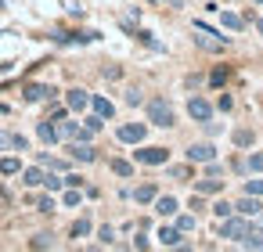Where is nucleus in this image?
<instances>
[{
    "instance_id": "c756f323",
    "label": "nucleus",
    "mask_w": 263,
    "mask_h": 252,
    "mask_svg": "<svg viewBox=\"0 0 263 252\" xmlns=\"http://www.w3.org/2000/svg\"><path fill=\"white\" fill-rule=\"evenodd\" d=\"M83 123H87V130H94V133H98V130H101V123H105V119H101V115H98V112H94V115H87V119H83Z\"/></svg>"
},
{
    "instance_id": "f8f14e48",
    "label": "nucleus",
    "mask_w": 263,
    "mask_h": 252,
    "mask_svg": "<svg viewBox=\"0 0 263 252\" xmlns=\"http://www.w3.org/2000/svg\"><path fill=\"white\" fill-rule=\"evenodd\" d=\"M0 151H26V137H22V133L0 130Z\"/></svg>"
},
{
    "instance_id": "4468645a",
    "label": "nucleus",
    "mask_w": 263,
    "mask_h": 252,
    "mask_svg": "<svg viewBox=\"0 0 263 252\" xmlns=\"http://www.w3.org/2000/svg\"><path fill=\"white\" fill-rule=\"evenodd\" d=\"M234 212H241V216H259V212H263V205H259V198H256V195H245V198L234 205Z\"/></svg>"
},
{
    "instance_id": "a211bd4d",
    "label": "nucleus",
    "mask_w": 263,
    "mask_h": 252,
    "mask_svg": "<svg viewBox=\"0 0 263 252\" xmlns=\"http://www.w3.org/2000/svg\"><path fill=\"white\" fill-rule=\"evenodd\" d=\"M15 173H22V162L15 155H4L0 159V177H15Z\"/></svg>"
},
{
    "instance_id": "f704fd0d",
    "label": "nucleus",
    "mask_w": 263,
    "mask_h": 252,
    "mask_svg": "<svg viewBox=\"0 0 263 252\" xmlns=\"http://www.w3.org/2000/svg\"><path fill=\"white\" fill-rule=\"evenodd\" d=\"M80 184H83L80 173H69V177H65V187H80Z\"/></svg>"
},
{
    "instance_id": "a19ab883",
    "label": "nucleus",
    "mask_w": 263,
    "mask_h": 252,
    "mask_svg": "<svg viewBox=\"0 0 263 252\" xmlns=\"http://www.w3.org/2000/svg\"><path fill=\"white\" fill-rule=\"evenodd\" d=\"M256 220H259V223H263V212H259V216H256Z\"/></svg>"
},
{
    "instance_id": "cd10ccee",
    "label": "nucleus",
    "mask_w": 263,
    "mask_h": 252,
    "mask_svg": "<svg viewBox=\"0 0 263 252\" xmlns=\"http://www.w3.org/2000/svg\"><path fill=\"white\" fill-rule=\"evenodd\" d=\"M80 202H83L80 187H69V191H65V205H80Z\"/></svg>"
},
{
    "instance_id": "4c0bfd02",
    "label": "nucleus",
    "mask_w": 263,
    "mask_h": 252,
    "mask_svg": "<svg viewBox=\"0 0 263 252\" xmlns=\"http://www.w3.org/2000/svg\"><path fill=\"white\" fill-rule=\"evenodd\" d=\"M36 205H40V212H54V202H51V198H40Z\"/></svg>"
},
{
    "instance_id": "f03ea898",
    "label": "nucleus",
    "mask_w": 263,
    "mask_h": 252,
    "mask_svg": "<svg viewBox=\"0 0 263 252\" xmlns=\"http://www.w3.org/2000/svg\"><path fill=\"white\" fill-rule=\"evenodd\" d=\"M195 44H198L202 51H216V54L227 47V40H223V36H216L205 22H195Z\"/></svg>"
},
{
    "instance_id": "ea45409f",
    "label": "nucleus",
    "mask_w": 263,
    "mask_h": 252,
    "mask_svg": "<svg viewBox=\"0 0 263 252\" xmlns=\"http://www.w3.org/2000/svg\"><path fill=\"white\" fill-rule=\"evenodd\" d=\"M148 4H166V0H148Z\"/></svg>"
},
{
    "instance_id": "423d86ee",
    "label": "nucleus",
    "mask_w": 263,
    "mask_h": 252,
    "mask_svg": "<svg viewBox=\"0 0 263 252\" xmlns=\"http://www.w3.org/2000/svg\"><path fill=\"white\" fill-rule=\"evenodd\" d=\"M144 133H148L144 123H123V126H119V141H123V144H141Z\"/></svg>"
},
{
    "instance_id": "2f4dec72",
    "label": "nucleus",
    "mask_w": 263,
    "mask_h": 252,
    "mask_svg": "<svg viewBox=\"0 0 263 252\" xmlns=\"http://www.w3.org/2000/svg\"><path fill=\"white\" fill-rule=\"evenodd\" d=\"M249 169L252 173H263V151L259 155H249Z\"/></svg>"
},
{
    "instance_id": "412c9836",
    "label": "nucleus",
    "mask_w": 263,
    "mask_h": 252,
    "mask_svg": "<svg viewBox=\"0 0 263 252\" xmlns=\"http://www.w3.org/2000/svg\"><path fill=\"white\" fill-rule=\"evenodd\" d=\"M223 187V180H216V177H205V180H198V195H216Z\"/></svg>"
},
{
    "instance_id": "58836bf2",
    "label": "nucleus",
    "mask_w": 263,
    "mask_h": 252,
    "mask_svg": "<svg viewBox=\"0 0 263 252\" xmlns=\"http://www.w3.org/2000/svg\"><path fill=\"white\" fill-rule=\"evenodd\" d=\"M256 33H259V36H263V18H256Z\"/></svg>"
},
{
    "instance_id": "dca6fc26",
    "label": "nucleus",
    "mask_w": 263,
    "mask_h": 252,
    "mask_svg": "<svg viewBox=\"0 0 263 252\" xmlns=\"http://www.w3.org/2000/svg\"><path fill=\"white\" fill-rule=\"evenodd\" d=\"M155 198H159V187H155V184H141V187L134 191V202H137V205H148V202H155Z\"/></svg>"
},
{
    "instance_id": "e433bc0d",
    "label": "nucleus",
    "mask_w": 263,
    "mask_h": 252,
    "mask_svg": "<svg viewBox=\"0 0 263 252\" xmlns=\"http://www.w3.org/2000/svg\"><path fill=\"white\" fill-rule=\"evenodd\" d=\"M126 105H141V90H126Z\"/></svg>"
},
{
    "instance_id": "0eeeda50",
    "label": "nucleus",
    "mask_w": 263,
    "mask_h": 252,
    "mask_svg": "<svg viewBox=\"0 0 263 252\" xmlns=\"http://www.w3.org/2000/svg\"><path fill=\"white\" fill-rule=\"evenodd\" d=\"M90 101H94V98H90L87 90H80V87H72V90L65 94V105H69L72 112H87V108H90Z\"/></svg>"
},
{
    "instance_id": "473e14b6",
    "label": "nucleus",
    "mask_w": 263,
    "mask_h": 252,
    "mask_svg": "<svg viewBox=\"0 0 263 252\" xmlns=\"http://www.w3.org/2000/svg\"><path fill=\"white\" fill-rule=\"evenodd\" d=\"M234 144H241V148L252 144V133H249V130H238V133H234Z\"/></svg>"
},
{
    "instance_id": "5701e85b",
    "label": "nucleus",
    "mask_w": 263,
    "mask_h": 252,
    "mask_svg": "<svg viewBox=\"0 0 263 252\" xmlns=\"http://www.w3.org/2000/svg\"><path fill=\"white\" fill-rule=\"evenodd\" d=\"M69 234H72V238H87V234H90V220H87V216H80V220L72 223V230H69Z\"/></svg>"
},
{
    "instance_id": "7ed1b4c3",
    "label": "nucleus",
    "mask_w": 263,
    "mask_h": 252,
    "mask_svg": "<svg viewBox=\"0 0 263 252\" xmlns=\"http://www.w3.org/2000/svg\"><path fill=\"white\" fill-rule=\"evenodd\" d=\"M249 230H252V223H249L245 216H234V212L220 223V238H227V241H241Z\"/></svg>"
},
{
    "instance_id": "9b49d317",
    "label": "nucleus",
    "mask_w": 263,
    "mask_h": 252,
    "mask_svg": "<svg viewBox=\"0 0 263 252\" xmlns=\"http://www.w3.org/2000/svg\"><path fill=\"white\" fill-rule=\"evenodd\" d=\"M159 245L180 248V245H184V230H180V227H159Z\"/></svg>"
},
{
    "instance_id": "f257e3e1",
    "label": "nucleus",
    "mask_w": 263,
    "mask_h": 252,
    "mask_svg": "<svg viewBox=\"0 0 263 252\" xmlns=\"http://www.w3.org/2000/svg\"><path fill=\"white\" fill-rule=\"evenodd\" d=\"M148 123L152 126H173V105L166 98H152L148 101Z\"/></svg>"
},
{
    "instance_id": "6ab92c4d",
    "label": "nucleus",
    "mask_w": 263,
    "mask_h": 252,
    "mask_svg": "<svg viewBox=\"0 0 263 252\" xmlns=\"http://www.w3.org/2000/svg\"><path fill=\"white\" fill-rule=\"evenodd\" d=\"M90 108H94L101 119H112V115H116V108H112V101H108V98H94V101H90Z\"/></svg>"
},
{
    "instance_id": "1a4fd4ad",
    "label": "nucleus",
    "mask_w": 263,
    "mask_h": 252,
    "mask_svg": "<svg viewBox=\"0 0 263 252\" xmlns=\"http://www.w3.org/2000/svg\"><path fill=\"white\" fill-rule=\"evenodd\" d=\"M69 155H72L76 162H94V159H98V151H94L87 141H69Z\"/></svg>"
},
{
    "instance_id": "c9c22d12",
    "label": "nucleus",
    "mask_w": 263,
    "mask_h": 252,
    "mask_svg": "<svg viewBox=\"0 0 263 252\" xmlns=\"http://www.w3.org/2000/svg\"><path fill=\"white\" fill-rule=\"evenodd\" d=\"M47 245H51L47 234H36V238H33V248H47Z\"/></svg>"
},
{
    "instance_id": "72a5a7b5",
    "label": "nucleus",
    "mask_w": 263,
    "mask_h": 252,
    "mask_svg": "<svg viewBox=\"0 0 263 252\" xmlns=\"http://www.w3.org/2000/svg\"><path fill=\"white\" fill-rule=\"evenodd\" d=\"M98 238H101L105 245H112V238H116V230H112V227H101V230H98Z\"/></svg>"
},
{
    "instance_id": "7c9ffc66",
    "label": "nucleus",
    "mask_w": 263,
    "mask_h": 252,
    "mask_svg": "<svg viewBox=\"0 0 263 252\" xmlns=\"http://www.w3.org/2000/svg\"><path fill=\"white\" fill-rule=\"evenodd\" d=\"M245 195H256V198H259V195H263V180H249V184H245Z\"/></svg>"
},
{
    "instance_id": "aec40b11",
    "label": "nucleus",
    "mask_w": 263,
    "mask_h": 252,
    "mask_svg": "<svg viewBox=\"0 0 263 252\" xmlns=\"http://www.w3.org/2000/svg\"><path fill=\"white\" fill-rule=\"evenodd\" d=\"M220 22H223V29H234V33H241V29H245V18H241V15H231V11H223V15H220Z\"/></svg>"
},
{
    "instance_id": "b1692460",
    "label": "nucleus",
    "mask_w": 263,
    "mask_h": 252,
    "mask_svg": "<svg viewBox=\"0 0 263 252\" xmlns=\"http://www.w3.org/2000/svg\"><path fill=\"white\" fill-rule=\"evenodd\" d=\"M40 166H44V169H62L65 162H62V159H54V155H47V151H40Z\"/></svg>"
},
{
    "instance_id": "393cba45",
    "label": "nucleus",
    "mask_w": 263,
    "mask_h": 252,
    "mask_svg": "<svg viewBox=\"0 0 263 252\" xmlns=\"http://www.w3.org/2000/svg\"><path fill=\"white\" fill-rule=\"evenodd\" d=\"M231 212H234V205H231V202H216V205H213V216H216V220H227Z\"/></svg>"
},
{
    "instance_id": "6e6552de",
    "label": "nucleus",
    "mask_w": 263,
    "mask_h": 252,
    "mask_svg": "<svg viewBox=\"0 0 263 252\" xmlns=\"http://www.w3.org/2000/svg\"><path fill=\"white\" fill-rule=\"evenodd\" d=\"M58 90L51 87V83H29L26 87V101H51Z\"/></svg>"
},
{
    "instance_id": "4be33fe9",
    "label": "nucleus",
    "mask_w": 263,
    "mask_h": 252,
    "mask_svg": "<svg viewBox=\"0 0 263 252\" xmlns=\"http://www.w3.org/2000/svg\"><path fill=\"white\" fill-rule=\"evenodd\" d=\"M112 173H116V177H134V166H130L126 159H112Z\"/></svg>"
},
{
    "instance_id": "2eb2a0df",
    "label": "nucleus",
    "mask_w": 263,
    "mask_h": 252,
    "mask_svg": "<svg viewBox=\"0 0 263 252\" xmlns=\"http://www.w3.org/2000/svg\"><path fill=\"white\" fill-rule=\"evenodd\" d=\"M44 180H47V169H44V166H33V169L22 173V184H26V187H44Z\"/></svg>"
},
{
    "instance_id": "39448f33",
    "label": "nucleus",
    "mask_w": 263,
    "mask_h": 252,
    "mask_svg": "<svg viewBox=\"0 0 263 252\" xmlns=\"http://www.w3.org/2000/svg\"><path fill=\"white\" fill-rule=\"evenodd\" d=\"M187 115H191L195 123H209V119H213V105H209L205 98H191V101H187Z\"/></svg>"
},
{
    "instance_id": "20e7f679",
    "label": "nucleus",
    "mask_w": 263,
    "mask_h": 252,
    "mask_svg": "<svg viewBox=\"0 0 263 252\" xmlns=\"http://www.w3.org/2000/svg\"><path fill=\"white\" fill-rule=\"evenodd\" d=\"M134 159H137V162H144V166H166V162H170V148L148 144V148H137V151H134Z\"/></svg>"
},
{
    "instance_id": "ddd939ff",
    "label": "nucleus",
    "mask_w": 263,
    "mask_h": 252,
    "mask_svg": "<svg viewBox=\"0 0 263 252\" xmlns=\"http://www.w3.org/2000/svg\"><path fill=\"white\" fill-rule=\"evenodd\" d=\"M36 137H40L44 144H54V141L62 137V133H58V123H54V119H44V123L36 126Z\"/></svg>"
},
{
    "instance_id": "bb28decb",
    "label": "nucleus",
    "mask_w": 263,
    "mask_h": 252,
    "mask_svg": "<svg viewBox=\"0 0 263 252\" xmlns=\"http://www.w3.org/2000/svg\"><path fill=\"white\" fill-rule=\"evenodd\" d=\"M170 177H173V180H187V177H191V166H173Z\"/></svg>"
},
{
    "instance_id": "79ce46f5",
    "label": "nucleus",
    "mask_w": 263,
    "mask_h": 252,
    "mask_svg": "<svg viewBox=\"0 0 263 252\" xmlns=\"http://www.w3.org/2000/svg\"><path fill=\"white\" fill-rule=\"evenodd\" d=\"M256 4H263V0H256Z\"/></svg>"
},
{
    "instance_id": "f3484780",
    "label": "nucleus",
    "mask_w": 263,
    "mask_h": 252,
    "mask_svg": "<svg viewBox=\"0 0 263 252\" xmlns=\"http://www.w3.org/2000/svg\"><path fill=\"white\" fill-rule=\"evenodd\" d=\"M177 209H180V205H177V198H173V195H162V198H155V212H159V216H173Z\"/></svg>"
},
{
    "instance_id": "9d476101",
    "label": "nucleus",
    "mask_w": 263,
    "mask_h": 252,
    "mask_svg": "<svg viewBox=\"0 0 263 252\" xmlns=\"http://www.w3.org/2000/svg\"><path fill=\"white\" fill-rule=\"evenodd\" d=\"M187 159H191V162H213V159H216V148H213L209 141L191 144V148H187Z\"/></svg>"
},
{
    "instance_id": "c85d7f7f",
    "label": "nucleus",
    "mask_w": 263,
    "mask_h": 252,
    "mask_svg": "<svg viewBox=\"0 0 263 252\" xmlns=\"http://www.w3.org/2000/svg\"><path fill=\"white\" fill-rule=\"evenodd\" d=\"M177 227H180L184 234H187V230H195V216H191V212H187V216H177Z\"/></svg>"
},
{
    "instance_id": "a878e982",
    "label": "nucleus",
    "mask_w": 263,
    "mask_h": 252,
    "mask_svg": "<svg viewBox=\"0 0 263 252\" xmlns=\"http://www.w3.org/2000/svg\"><path fill=\"white\" fill-rule=\"evenodd\" d=\"M44 187H47V191H62V187H65V177H54V173H47Z\"/></svg>"
}]
</instances>
